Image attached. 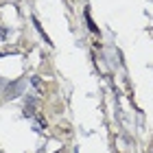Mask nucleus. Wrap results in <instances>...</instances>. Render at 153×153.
Listing matches in <instances>:
<instances>
[{"instance_id": "nucleus-1", "label": "nucleus", "mask_w": 153, "mask_h": 153, "mask_svg": "<svg viewBox=\"0 0 153 153\" xmlns=\"http://www.w3.org/2000/svg\"><path fill=\"white\" fill-rule=\"evenodd\" d=\"M22 88H24V83H22V81H16L13 85L7 88V96H18L20 92H22Z\"/></svg>"}, {"instance_id": "nucleus-2", "label": "nucleus", "mask_w": 153, "mask_h": 153, "mask_svg": "<svg viewBox=\"0 0 153 153\" xmlns=\"http://www.w3.org/2000/svg\"><path fill=\"white\" fill-rule=\"evenodd\" d=\"M7 33H9L7 29H0V37H7Z\"/></svg>"}]
</instances>
